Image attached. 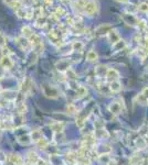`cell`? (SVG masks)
Wrapping results in <instances>:
<instances>
[{"label": "cell", "mask_w": 148, "mask_h": 165, "mask_svg": "<svg viewBox=\"0 0 148 165\" xmlns=\"http://www.w3.org/2000/svg\"><path fill=\"white\" fill-rule=\"evenodd\" d=\"M86 60H88V62H96V61L99 60V55H97V53L94 50H91L88 53V55H86Z\"/></svg>", "instance_id": "cell-20"}, {"label": "cell", "mask_w": 148, "mask_h": 165, "mask_svg": "<svg viewBox=\"0 0 148 165\" xmlns=\"http://www.w3.org/2000/svg\"><path fill=\"white\" fill-rule=\"evenodd\" d=\"M97 9H99V7H97V3H95V1H90V3H86L85 7H84V11H85V13H88V16L94 14L95 12L97 11Z\"/></svg>", "instance_id": "cell-8"}, {"label": "cell", "mask_w": 148, "mask_h": 165, "mask_svg": "<svg viewBox=\"0 0 148 165\" xmlns=\"http://www.w3.org/2000/svg\"><path fill=\"white\" fill-rule=\"evenodd\" d=\"M108 110L114 116H118V114H121L122 112H124L126 110L125 104H124V101L122 99H117L114 103L111 104L110 107H108Z\"/></svg>", "instance_id": "cell-1"}, {"label": "cell", "mask_w": 148, "mask_h": 165, "mask_svg": "<svg viewBox=\"0 0 148 165\" xmlns=\"http://www.w3.org/2000/svg\"><path fill=\"white\" fill-rule=\"evenodd\" d=\"M54 141L56 143H64L65 142V134L63 132H59V133H54L53 134Z\"/></svg>", "instance_id": "cell-23"}, {"label": "cell", "mask_w": 148, "mask_h": 165, "mask_svg": "<svg viewBox=\"0 0 148 165\" xmlns=\"http://www.w3.org/2000/svg\"><path fill=\"white\" fill-rule=\"evenodd\" d=\"M118 3H127L128 0H117Z\"/></svg>", "instance_id": "cell-38"}, {"label": "cell", "mask_w": 148, "mask_h": 165, "mask_svg": "<svg viewBox=\"0 0 148 165\" xmlns=\"http://www.w3.org/2000/svg\"><path fill=\"white\" fill-rule=\"evenodd\" d=\"M27 163L30 165H37V163H38V161L40 160V157H39V155L36 153V152L33 151H29L27 153Z\"/></svg>", "instance_id": "cell-9"}, {"label": "cell", "mask_w": 148, "mask_h": 165, "mask_svg": "<svg viewBox=\"0 0 148 165\" xmlns=\"http://www.w3.org/2000/svg\"><path fill=\"white\" fill-rule=\"evenodd\" d=\"M0 65L5 69H10L14 67V61L10 58V56H3V58L0 61Z\"/></svg>", "instance_id": "cell-12"}, {"label": "cell", "mask_w": 148, "mask_h": 165, "mask_svg": "<svg viewBox=\"0 0 148 165\" xmlns=\"http://www.w3.org/2000/svg\"><path fill=\"white\" fill-rule=\"evenodd\" d=\"M75 94H77L75 98L81 99V98H83V97L86 96V94H88V90H86V88L84 87V86H79V87H77V89L75 90Z\"/></svg>", "instance_id": "cell-19"}, {"label": "cell", "mask_w": 148, "mask_h": 165, "mask_svg": "<svg viewBox=\"0 0 148 165\" xmlns=\"http://www.w3.org/2000/svg\"><path fill=\"white\" fill-rule=\"evenodd\" d=\"M22 34L25 35V38H31L34 33L32 32L31 28L28 27V25H25V27L22 28Z\"/></svg>", "instance_id": "cell-27"}, {"label": "cell", "mask_w": 148, "mask_h": 165, "mask_svg": "<svg viewBox=\"0 0 148 165\" xmlns=\"http://www.w3.org/2000/svg\"><path fill=\"white\" fill-rule=\"evenodd\" d=\"M94 133L95 136H96V138L99 139H107L108 136H110V133H108L107 130L105 129V127L101 128V129H95Z\"/></svg>", "instance_id": "cell-15"}, {"label": "cell", "mask_w": 148, "mask_h": 165, "mask_svg": "<svg viewBox=\"0 0 148 165\" xmlns=\"http://www.w3.org/2000/svg\"><path fill=\"white\" fill-rule=\"evenodd\" d=\"M66 76H67V78H69V79L72 80V82H75V80H77V74H75V72L72 71L71 68L66 71Z\"/></svg>", "instance_id": "cell-29"}, {"label": "cell", "mask_w": 148, "mask_h": 165, "mask_svg": "<svg viewBox=\"0 0 148 165\" xmlns=\"http://www.w3.org/2000/svg\"><path fill=\"white\" fill-rule=\"evenodd\" d=\"M5 165H23L25 162H23V158L21 157L19 154L16 153H10L6 156V160L3 162Z\"/></svg>", "instance_id": "cell-2"}, {"label": "cell", "mask_w": 148, "mask_h": 165, "mask_svg": "<svg viewBox=\"0 0 148 165\" xmlns=\"http://www.w3.org/2000/svg\"><path fill=\"white\" fill-rule=\"evenodd\" d=\"M42 90L44 93V95L48 97V98H52V99H55L59 97L60 93H59L58 88H55L54 86H50V85H43L42 86Z\"/></svg>", "instance_id": "cell-3"}, {"label": "cell", "mask_w": 148, "mask_h": 165, "mask_svg": "<svg viewBox=\"0 0 148 165\" xmlns=\"http://www.w3.org/2000/svg\"><path fill=\"white\" fill-rule=\"evenodd\" d=\"M17 141L21 145H29L30 143H32L31 138H30V132H27L26 134H21V136H17Z\"/></svg>", "instance_id": "cell-10"}, {"label": "cell", "mask_w": 148, "mask_h": 165, "mask_svg": "<svg viewBox=\"0 0 148 165\" xmlns=\"http://www.w3.org/2000/svg\"><path fill=\"white\" fill-rule=\"evenodd\" d=\"M138 10L141 12H148V3H143L138 6Z\"/></svg>", "instance_id": "cell-31"}, {"label": "cell", "mask_w": 148, "mask_h": 165, "mask_svg": "<svg viewBox=\"0 0 148 165\" xmlns=\"http://www.w3.org/2000/svg\"><path fill=\"white\" fill-rule=\"evenodd\" d=\"M0 138H1V132H0Z\"/></svg>", "instance_id": "cell-39"}, {"label": "cell", "mask_w": 148, "mask_h": 165, "mask_svg": "<svg viewBox=\"0 0 148 165\" xmlns=\"http://www.w3.org/2000/svg\"><path fill=\"white\" fill-rule=\"evenodd\" d=\"M86 123V117H82V116H77V125L80 129H83L84 125Z\"/></svg>", "instance_id": "cell-26"}, {"label": "cell", "mask_w": 148, "mask_h": 165, "mask_svg": "<svg viewBox=\"0 0 148 165\" xmlns=\"http://www.w3.org/2000/svg\"><path fill=\"white\" fill-rule=\"evenodd\" d=\"M65 112H66L67 114H70V116H73V114H77V109L73 104H69V105L66 106V108H65Z\"/></svg>", "instance_id": "cell-22"}, {"label": "cell", "mask_w": 148, "mask_h": 165, "mask_svg": "<svg viewBox=\"0 0 148 165\" xmlns=\"http://www.w3.org/2000/svg\"><path fill=\"white\" fill-rule=\"evenodd\" d=\"M64 161L69 165H77V152L70 151L64 156Z\"/></svg>", "instance_id": "cell-5"}, {"label": "cell", "mask_w": 148, "mask_h": 165, "mask_svg": "<svg viewBox=\"0 0 148 165\" xmlns=\"http://www.w3.org/2000/svg\"><path fill=\"white\" fill-rule=\"evenodd\" d=\"M108 88H110V90L112 93H119L122 89V84L118 82V80H115V82H110Z\"/></svg>", "instance_id": "cell-16"}, {"label": "cell", "mask_w": 148, "mask_h": 165, "mask_svg": "<svg viewBox=\"0 0 148 165\" xmlns=\"http://www.w3.org/2000/svg\"><path fill=\"white\" fill-rule=\"evenodd\" d=\"M66 123L63 122V121H53V122L50 123V128L52 129L53 133H59V132H63Z\"/></svg>", "instance_id": "cell-6"}, {"label": "cell", "mask_w": 148, "mask_h": 165, "mask_svg": "<svg viewBox=\"0 0 148 165\" xmlns=\"http://www.w3.org/2000/svg\"><path fill=\"white\" fill-rule=\"evenodd\" d=\"M111 30H112V27H111L110 24H101L100 27H97L96 30H95V34H96V35L108 34Z\"/></svg>", "instance_id": "cell-13"}, {"label": "cell", "mask_w": 148, "mask_h": 165, "mask_svg": "<svg viewBox=\"0 0 148 165\" xmlns=\"http://www.w3.org/2000/svg\"><path fill=\"white\" fill-rule=\"evenodd\" d=\"M30 138H31V141L32 143H38L41 139L43 138V134H42V131L41 130H33V131L30 132Z\"/></svg>", "instance_id": "cell-14"}, {"label": "cell", "mask_w": 148, "mask_h": 165, "mask_svg": "<svg viewBox=\"0 0 148 165\" xmlns=\"http://www.w3.org/2000/svg\"><path fill=\"white\" fill-rule=\"evenodd\" d=\"M108 40L111 41V43L115 44V43L118 42V41L121 40V36H119V34L117 33L116 31H114V30H111L110 33H108Z\"/></svg>", "instance_id": "cell-17"}, {"label": "cell", "mask_w": 148, "mask_h": 165, "mask_svg": "<svg viewBox=\"0 0 148 165\" xmlns=\"http://www.w3.org/2000/svg\"><path fill=\"white\" fill-rule=\"evenodd\" d=\"M147 54H148V51L146 47H140V50L138 49V56L140 55V57L143 58V60L147 56Z\"/></svg>", "instance_id": "cell-30"}, {"label": "cell", "mask_w": 148, "mask_h": 165, "mask_svg": "<svg viewBox=\"0 0 148 165\" xmlns=\"http://www.w3.org/2000/svg\"><path fill=\"white\" fill-rule=\"evenodd\" d=\"M5 71H6V69L3 68L1 65H0V82H1V79H3V76H5Z\"/></svg>", "instance_id": "cell-35"}, {"label": "cell", "mask_w": 148, "mask_h": 165, "mask_svg": "<svg viewBox=\"0 0 148 165\" xmlns=\"http://www.w3.org/2000/svg\"><path fill=\"white\" fill-rule=\"evenodd\" d=\"M3 3L9 6V7H14L17 5V3H18V0H3Z\"/></svg>", "instance_id": "cell-32"}, {"label": "cell", "mask_w": 148, "mask_h": 165, "mask_svg": "<svg viewBox=\"0 0 148 165\" xmlns=\"http://www.w3.org/2000/svg\"><path fill=\"white\" fill-rule=\"evenodd\" d=\"M56 68L60 72H66L67 69H70V63L67 61H60L56 63Z\"/></svg>", "instance_id": "cell-18"}, {"label": "cell", "mask_w": 148, "mask_h": 165, "mask_svg": "<svg viewBox=\"0 0 148 165\" xmlns=\"http://www.w3.org/2000/svg\"><path fill=\"white\" fill-rule=\"evenodd\" d=\"M107 69L108 68H106V66H104V65H99V66L95 68V74H96L97 76H103L104 74L106 75Z\"/></svg>", "instance_id": "cell-25"}, {"label": "cell", "mask_w": 148, "mask_h": 165, "mask_svg": "<svg viewBox=\"0 0 148 165\" xmlns=\"http://www.w3.org/2000/svg\"><path fill=\"white\" fill-rule=\"evenodd\" d=\"M33 82L31 80V78H26L25 80H23V84L22 86H21V93H23V94L26 95V96H29V95L32 94V90H33Z\"/></svg>", "instance_id": "cell-4"}, {"label": "cell", "mask_w": 148, "mask_h": 165, "mask_svg": "<svg viewBox=\"0 0 148 165\" xmlns=\"http://www.w3.org/2000/svg\"><path fill=\"white\" fill-rule=\"evenodd\" d=\"M83 49H84V44L82 42H80V41L73 42V44H72V50L75 52H81L83 51Z\"/></svg>", "instance_id": "cell-24"}, {"label": "cell", "mask_w": 148, "mask_h": 165, "mask_svg": "<svg viewBox=\"0 0 148 165\" xmlns=\"http://www.w3.org/2000/svg\"><path fill=\"white\" fill-rule=\"evenodd\" d=\"M0 46L1 47L6 46V38L1 32H0Z\"/></svg>", "instance_id": "cell-33"}, {"label": "cell", "mask_w": 148, "mask_h": 165, "mask_svg": "<svg viewBox=\"0 0 148 165\" xmlns=\"http://www.w3.org/2000/svg\"><path fill=\"white\" fill-rule=\"evenodd\" d=\"M106 79L108 80L110 82H115V80H118L119 78V73L114 68H108L107 72H106V75H105Z\"/></svg>", "instance_id": "cell-7"}, {"label": "cell", "mask_w": 148, "mask_h": 165, "mask_svg": "<svg viewBox=\"0 0 148 165\" xmlns=\"http://www.w3.org/2000/svg\"><path fill=\"white\" fill-rule=\"evenodd\" d=\"M14 43H16L17 46L20 47L22 51H26L30 45V43L28 42V40L26 38H16L14 39Z\"/></svg>", "instance_id": "cell-11"}, {"label": "cell", "mask_w": 148, "mask_h": 165, "mask_svg": "<svg viewBox=\"0 0 148 165\" xmlns=\"http://www.w3.org/2000/svg\"><path fill=\"white\" fill-rule=\"evenodd\" d=\"M125 45H126L125 41H123L121 39L118 42H116L115 44H113V47H114L115 51H122V49H124V47H125Z\"/></svg>", "instance_id": "cell-28"}, {"label": "cell", "mask_w": 148, "mask_h": 165, "mask_svg": "<svg viewBox=\"0 0 148 165\" xmlns=\"http://www.w3.org/2000/svg\"><path fill=\"white\" fill-rule=\"evenodd\" d=\"M144 140H145V142H146V144H148V131H147V133L145 134V136H144Z\"/></svg>", "instance_id": "cell-37"}, {"label": "cell", "mask_w": 148, "mask_h": 165, "mask_svg": "<svg viewBox=\"0 0 148 165\" xmlns=\"http://www.w3.org/2000/svg\"><path fill=\"white\" fill-rule=\"evenodd\" d=\"M37 165H48V163L45 162L44 160H42V158H40V160L38 161V163H37Z\"/></svg>", "instance_id": "cell-36"}, {"label": "cell", "mask_w": 148, "mask_h": 165, "mask_svg": "<svg viewBox=\"0 0 148 165\" xmlns=\"http://www.w3.org/2000/svg\"><path fill=\"white\" fill-rule=\"evenodd\" d=\"M1 53H3V56H10V55H11V52H10V50L7 49L6 46L3 47V52H1Z\"/></svg>", "instance_id": "cell-34"}, {"label": "cell", "mask_w": 148, "mask_h": 165, "mask_svg": "<svg viewBox=\"0 0 148 165\" xmlns=\"http://www.w3.org/2000/svg\"><path fill=\"white\" fill-rule=\"evenodd\" d=\"M37 144V146L39 147V149H41V150H47L48 147H49V141L47 140V139L43 136L42 139H41L40 141H39L38 143H36Z\"/></svg>", "instance_id": "cell-21"}]
</instances>
